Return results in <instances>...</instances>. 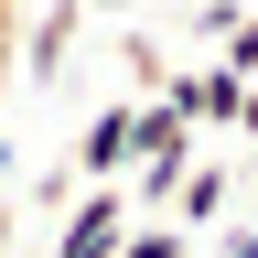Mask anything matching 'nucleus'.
<instances>
[{
  "label": "nucleus",
  "instance_id": "nucleus-1",
  "mask_svg": "<svg viewBox=\"0 0 258 258\" xmlns=\"http://www.w3.org/2000/svg\"><path fill=\"white\" fill-rule=\"evenodd\" d=\"M129 194L118 183H86L76 205H64V226H54V258H118V237H129Z\"/></svg>",
  "mask_w": 258,
  "mask_h": 258
},
{
  "label": "nucleus",
  "instance_id": "nucleus-2",
  "mask_svg": "<svg viewBox=\"0 0 258 258\" xmlns=\"http://www.w3.org/2000/svg\"><path fill=\"white\" fill-rule=\"evenodd\" d=\"M129 151H140V97H108V108L76 129V172L86 183H129Z\"/></svg>",
  "mask_w": 258,
  "mask_h": 258
},
{
  "label": "nucleus",
  "instance_id": "nucleus-3",
  "mask_svg": "<svg viewBox=\"0 0 258 258\" xmlns=\"http://www.w3.org/2000/svg\"><path fill=\"white\" fill-rule=\"evenodd\" d=\"M226 194H237V183H226V161H194V172L172 183V205H161V226H183V237H205V226L226 215Z\"/></svg>",
  "mask_w": 258,
  "mask_h": 258
},
{
  "label": "nucleus",
  "instance_id": "nucleus-4",
  "mask_svg": "<svg viewBox=\"0 0 258 258\" xmlns=\"http://www.w3.org/2000/svg\"><path fill=\"white\" fill-rule=\"evenodd\" d=\"M76 22H86V0H54V11L32 22V43H22V54H32V76H64V54H76Z\"/></svg>",
  "mask_w": 258,
  "mask_h": 258
},
{
  "label": "nucleus",
  "instance_id": "nucleus-5",
  "mask_svg": "<svg viewBox=\"0 0 258 258\" xmlns=\"http://www.w3.org/2000/svg\"><path fill=\"white\" fill-rule=\"evenodd\" d=\"M118 258H194V237H183V226H129V237H118Z\"/></svg>",
  "mask_w": 258,
  "mask_h": 258
},
{
  "label": "nucleus",
  "instance_id": "nucleus-6",
  "mask_svg": "<svg viewBox=\"0 0 258 258\" xmlns=\"http://www.w3.org/2000/svg\"><path fill=\"white\" fill-rule=\"evenodd\" d=\"M215 64H226V76H247V86H258V11H237V22H226V54H215Z\"/></svg>",
  "mask_w": 258,
  "mask_h": 258
},
{
  "label": "nucleus",
  "instance_id": "nucleus-7",
  "mask_svg": "<svg viewBox=\"0 0 258 258\" xmlns=\"http://www.w3.org/2000/svg\"><path fill=\"white\" fill-rule=\"evenodd\" d=\"M11 54H22V0H0V86H11Z\"/></svg>",
  "mask_w": 258,
  "mask_h": 258
},
{
  "label": "nucleus",
  "instance_id": "nucleus-8",
  "mask_svg": "<svg viewBox=\"0 0 258 258\" xmlns=\"http://www.w3.org/2000/svg\"><path fill=\"white\" fill-rule=\"evenodd\" d=\"M215 258H258V226H226V237H215Z\"/></svg>",
  "mask_w": 258,
  "mask_h": 258
},
{
  "label": "nucleus",
  "instance_id": "nucleus-9",
  "mask_svg": "<svg viewBox=\"0 0 258 258\" xmlns=\"http://www.w3.org/2000/svg\"><path fill=\"white\" fill-rule=\"evenodd\" d=\"M237 129H247V151H258V86H247V108H237Z\"/></svg>",
  "mask_w": 258,
  "mask_h": 258
},
{
  "label": "nucleus",
  "instance_id": "nucleus-10",
  "mask_svg": "<svg viewBox=\"0 0 258 258\" xmlns=\"http://www.w3.org/2000/svg\"><path fill=\"white\" fill-rule=\"evenodd\" d=\"M0 258H11V194H0Z\"/></svg>",
  "mask_w": 258,
  "mask_h": 258
},
{
  "label": "nucleus",
  "instance_id": "nucleus-11",
  "mask_svg": "<svg viewBox=\"0 0 258 258\" xmlns=\"http://www.w3.org/2000/svg\"><path fill=\"white\" fill-rule=\"evenodd\" d=\"M86 11H118V0H86Z\"/></svg>",
  "mask_w": 258,
  "mask_h": 258
},
{
  "label": "nucleus",
  "instance_id": "nucleus-12",
  "mask_svg": "<svg viewBox=\"0 0 258 258\" xmlns=\"http://www.w3.org/2000/svg\"><path fill=\"white\" fill-rule=\"evenodd\" d=\"M237 11H258V0H237Z\"/></svg>",
  "mask_w": 258,
  "mask_h": 258
}]
</instances>
